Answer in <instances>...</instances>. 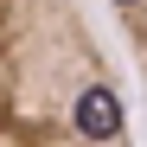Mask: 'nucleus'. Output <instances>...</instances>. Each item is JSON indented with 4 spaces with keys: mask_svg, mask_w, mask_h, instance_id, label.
Wrapping results in <instances>:
<instances>
[{
    "mask_svg": "<svg viewBox=\"0 0 147 147\" xmlns=\"http://www.w3.org/2000/svg\"><path fill=\"white\" fill-rule=\"evenodd\" d=\"M0 147H134L90 0H0Z\"/></svg>",
    "mask_w": 147,
    "mask_h": 147,
    "instance_id": "obj_1",
    "label": "nucleus"
},
{
    "mask_svg": "<svg viewBox=\"0 0 147 147\" xmlns=\"http://www.w3.org/2000/svg\"><path fill=\"white\" fill-rule=\"evenodd\" d=\"M109 13H115L121 38H128V51H134V64H141V77H147V0H109Z\"/></svg>",
    "mask_w": 147,
    "mask_h": 147,
    "instance_id": "obj_2",
    "label": "nucleus"
}]
</instances>
